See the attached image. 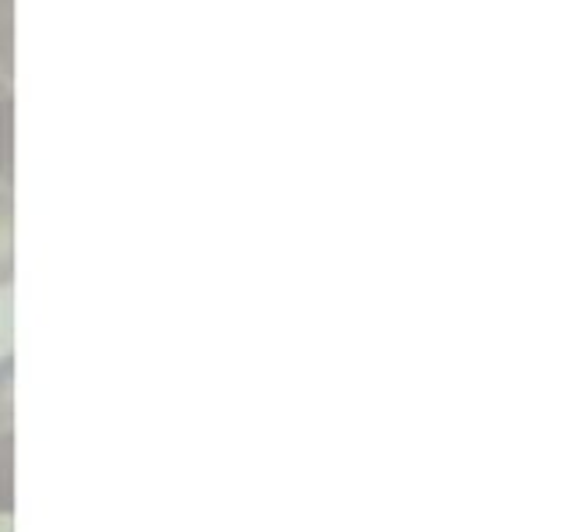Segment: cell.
<instances>
[{
  "instance_id": "1",
  "label": "cell",
  "mask_w": 564,
  "mask_h": 532,
  "mask_svg": "<svg viewBox=\"0 0 564 532\" xmlns=\"http://www.w3.org/2000/svg\"><path fill=\"white\" fill-rule=\"evenodd\" d=\"M14 184V88L0 75V187Z\"/></svg>"
},
{
  "instance_id": "2",
  "label": "cell",
  "mask_w": 564,
  "mask_h": 532,
  "mask_svg": "<svg viewBox=\"0 0 564 532\" xmlns=\"http://www.w3.org/2000/svg\"><path fill=\"white\" fill-rule=\"evenodd\" d=\"M14 279V198L11 187H0V290Z\"/></svg>"
},
{
  "instance_id": "3",
  "label": "cell",
  "mask_w": 564,
  "mask_h": 532,
  "mask_svg": "<svg viewBox=\"0 0 564 532\" xmlns=\"http://www.w3.org/2000/svg\"><path fill=\"white\" fill-rule=\"evenodd\" d=\"M14 511V431H0V515Z\"/></svg>"
},
{
  "instance_id": "4",
  "label": "cell",
  "mask_w": 564,
  "mask_h": 532,
  "mask_svg": "<svg viewBox=\"0 0 564 532\" xmlns=\"http://www.w3.org/2000/svg\"><path fill=\"white\" fill-rule=\"evenodd\" d=\"M0 75L14 78V0H0Z\"/></svg>"
},
{
  "instance_id": "5",
  "label": "cell",
  "mask_w": 564,
  "mask_h": 532,
  "mask_svg": "<svg viewBox=\"0 0 564 532\" xmlns=\"http://www.w3.org/2000/svg\"><path fill=\"white\" fill-rule=\"evenodd\" d=\"M0 431H14V357H0Z\"/></svg>"
}]
</instances>
